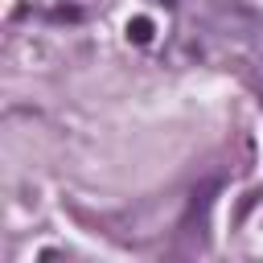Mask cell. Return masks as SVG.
<instances>
[{"mask_svg": "<svg viewBox=\"0 0 263 263\" xmlns=\"http://www.w3.org/2000/svg\"><path fill=\"white\" fill-rule=\"evenodd\" d=\"M218 185H222L218 177H205V181H201V185H197V189L189 193V210H185V218H181V230H193V222H197V218H201V214L210 210V201H214Z\"/></svg>", "mask_w": 263, "mask_h": 263, "instance_id": "obj_1", "label": "cell"}, {"mask_svg": "<svg viewBox=\"0 0 263 263\" xmlns=\"http://www.w3.org/2000/svg\"><path fill=\"white\" fill-rule=\"evenodd\" d=\"M127 37H132L136 45H148V41H152V21H148V16H132V21H127Z\"/></svg>", "mask_w": 263, "mask_h": 263, "instance_id": "obj_2", "label": "cell"}, {"mask_svg": "<svg viewBox=\"0 0 263 263\" xmlns=\"http://www.w3.org/2000/svg\"><path fill=\"white\" fill-rule=\"evenodd\" d=\"M53 21H82V8H53Z\"/></svg>", "mask_w": 263, "mask_h": 263, "instance_id": "obj_3", "label": "cell"}, {"mask_svg": "<svg viewBox=\"0 0 263 263\" xmlns=\"http://www.w3.org/2000/svg\"><path fill=\"white\" fill-rule=\"evenodd\" d=\"M160 4H177V0H160Z\"/></svg>", "mask_w": 263, "mask_h": 263, "instance_id": "obj_4", "label": "cell"}]
</instances>
